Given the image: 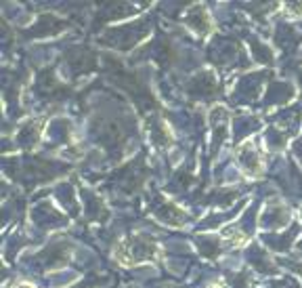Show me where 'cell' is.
Returning <instances> with one entry per match:
<instances>
[{
  "mask_svg": "<svg viewBox=\"0 0 302 288\" xmlns=\"http://www.w3.org/2000/svg\"><path fill=\"white\" fill-rule=\"evenodd\" d=\"M21 288H32V286H21Z\"/></svg>",
  "mask_w": 302,
  "mask_h": 288,
  "instance_id": "obj_1",
  "label": "cell"
}]
</instances>
